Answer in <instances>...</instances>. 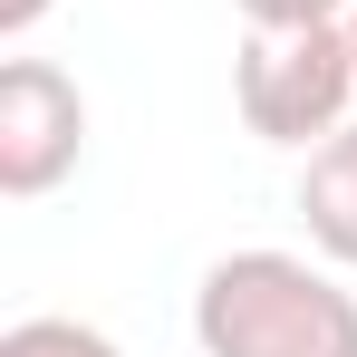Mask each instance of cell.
<instances>
[{
    "mask_svg": "<svg viewBox=\"0 0 357 357\" xmlns=\"http://www.w3.org/2000/svg\"><path fill=\"white\" fill-rule=\"evenodd\" d=\"M203 357H357V299L299 251H222L193 290Z\"/></svg>",
    "mask_w": 357,
    "mask_h": 357,
    "instance_id": "obj_1",
    "label": "cell"
},
{
    "mask_svg": "<svg viewBox=\"0 0 357 357\" xmlns=\"http://www.w3.org/2000/svg\"><path fill=\"white\" fill-rule=\"evenodd\" d=\"M357 87V39L338 20L319 29H251L232 59V107L261 145H309V135H338Z\"/></svg>",
    "mask_w": 357,
    "mask_h": 357,
    "instance_id": "obj_2",
    "label": "cell"
},
{
    "mask_svg": "<svg viewBox=\"0 0 357 357\" xmlns=\"http://www.w3.org/2000/svg\"><path fill=\"white\" fill-rule=\"evenodd\" d=\"M87 155V97L49 59L0 68V193H49Z\"/></svg>",
    "mask_w": 357,
    "mask_h": 357,
    "instance_id": "obj_3",
    "label": "cell"
},
{
    "mask_svg": "<svg viewBox=\"0 0 357 357\" xmlns=\"http://www.w3.org/2000/svg\"><path fill=\"white\" fill-rule=\"evenodd\" d=\"M299 222H309V241H319L328 261L357 271V126L319 135V155H309V174H299Z\"/></svg>",
    "mask_w": 357,
    "mask_h": 357,
    "instance_id": "obj_4",
    "label": "cell"
},
{
    "mask_svg": "<svg viewBox=\"0 0 357 357\" xmlns=\"http://www.w3.org/2000/svg\"><path fill=\"white\" fill-rule=\"evenodd\" d=\"M0 357H116V338H97L77 319H20V328H0Z\"/></svg>",
    "mask_w": 357,
    "mask_h": 357,
    "instance_id": "obj_5",
    "label": "cell"
},
{
    "mask_svg": "<svg viewBox=\"0 0 357 357\" xmlns=\"http://www.w3.org/2000/svg\"><path fill=\"white\" fill-rule=\"evenodd\" d=\"M348 0H241V20L251 29H319V20H338Z\"/></svg>",
    "mask_w": 357,
    "mask_h": 357,
    "instance_id": "obj_6",
    "label": "cell"
},
{
    "mask_svg": "<svg viewBox=\"0 0 357 357\" xmlns=\"http://www.w3.org/2000/svg\"><path fill=\"white\" fill-rule=\"evenodd\" d=\"M39 10H49V0H0V29H29Z\"/></svg>",
    "mask_w": 357,
    "mask_h": 357,
    "instance_id": "obj_7",
    "label": "cell"
},
{
    "mask_svg": "<svg viewBox=\"0 0 357 357\" xmlns=\"http://www.w3.org/2000/svg\"><path fill=\"white\" fill-rule=\"evenodd\" d=\"M348 39H357V20H348Z\"/></svg>",
    "mask_w": 357,
    "mask_h": 357,
    "instance_id": "obj_8",
    "label": "cell"
}]
</instances>
